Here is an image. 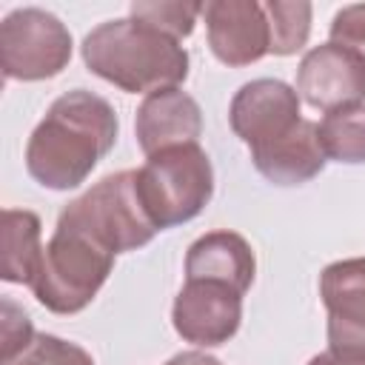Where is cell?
<instances>
[{"label":"cell","instance_id":"6da1fadb","mask_svg":"<svg viewBox=\"0 0 365 365\" xmlns=\"http://www.w3.org/2000/svg\"><path fill=\"white\" fill-rule=\"evenodd\" d=\"M117 111L88 88L60 94L26 143V171L51 191H68L88 180L97 163L114 148Z\"/></svg>","mask_w":365,"mask_h":365},{"label":"cell","instance_id":"7a4b0ae2","mask_svg":"<svg viewBox=\"0 0 365 365\" xmlns=\"http://www.w3.org/2000/svg\"><path fill=\"white\" fill-rule=\"evenodd\" d=\"M83 63L91 74L128 94L180 88L188 77V51L180 40L134 20H106L83 37Z\"/></svg>","mask_w":365,"mask_h":365},{"label":"cell","instance_id":"3957f363","mask_svg":"<svg viewBox=\"0 0 365 365\" xmlns=\"http://www.w3.org/2000/svg\"><path fill=\"white\" fill-rule=\"evenodd\" d=\"M111 268L114 254L108 248L94 242L88 234L57 222L51 240L43 245V257L29 288L43 308L68 317L80 314L97 297Z\"/></svg>","mask_w":365,"mask_h":365},{"label":"cell","instance_id":"277c9868","mask_svg":"<svg viewBox=\"0 0 365 365\" xmlns=\"http://www.w3.org/2000/svg\"><path fill=\"white\" fill-rule=\"evenodd\" d=\"M137 194L157 231L194 220L214 197L208 154L200 143H188L145 157L137 168Z\"/></svg>","mask_w":365,"mask_h":365},{"label":"cell","instance_id":"5b68a950","mask_svg":"<svg viewBox=\"0 0 365 365\" xmlns=\"http://www.w3.org/2000/svg\"><path fill=\"white\" fill-rule=\"evenodd\" d=\"M57 222L88 234L114 257L148 245L157 234V225L148 220L137 194V171L103 177L86 194L71 200L60 211Z\"/></svg>","mask_w":365,"mask_h":365},{"label":"cell","instance_id":"8992f818","mask_svg":"<svg viewBox=\"0 0 365 365\" xmlns=\"http://www.w3.org/2000/svg\"><path fill=\"white\" fill-rule=\"evenodd\" d=\"M71 31L46 9H14L0 23V68L6 80L57 77L71 60Z\"/></svg>","mask_w":365,"mask_h":365},{"label":"cell","instance_id":"52a82bcc","mask_svg":"<svg viewBox=\"0 0 365 365\" xmlns=\"http://www.w3.org/2000/svg\"><path fill=\"white\" fill-rule=\"evenodd\" d=\"M174 331L197 345L217 348L225 345L242 322V294L214 279H185L171 308Z\"/></svg>","mask_w":365,"mask_h":365},{"label":"cell","instance_id":"ba28073f","mask_svg":"<svg viewBox=\"0 0 365 365\" xmlns=\"http://www.w3.org/2000/svg\"><path fill=\"white\" fill-rule=\"evenodd\" d=\"M297 94L319 111H336L365 103V57L356 51L322 43L305 51L297 68Z\"/></svg>","mask_w":365,"mask_h":365},{"label":"cell","instance_id":"9c48e42d","mask_svg":"<svg viewBox=\"0 0 365 365\" xmlns=\"http://www.w3.org/2000/svg\"><path fill=\"white\" fill-rule=\"evenodd\" d=\"M319 299L328 311V351L365 359V257L325 265Z\"/></svg>","mask_w":365,"mask_h":365},{"label":"cell","instance_id":"30bf717a","mask_svg":"<svg viewBox=\"0 0 365 365\" xmlns=\"http://www.w3.org/2000/svg\"><path fill=\"white\" fill-rule=\"evenodd\" d=\"M299 94L288 83L277 77H259L231 97L228 123L231 131L248 145H265L282 134H288L299 123Z\"/></svg>","mask_w":365,"mask_h":365},{"label":"cell","instance_id":"8fae6325","mask_svg":"<svg viewBox=\"0 0 365 365\" xmlns=\"http://www.w3.org/2000/svg\"><path fill=\"white\" fill-rule=\"evenodd\" d=\"M211 54L231 66H251L271 54V29L265 6L257 0H211L202 9Z\"/></svg>","mask_w":365,"mask_h":365},{"label":"cell","instance_id":"7c38bea8","mask_svg":"<svg viewBox=\"0 0 365 365\" xmlns=\"http://www.w3.org/2000/svg\"><path fill=\"white\" fill-rule=\"evenodd\" d=\"M134 134L145 157L163 148L188 145L197 143L202 134V111L197 100L182 88H163L140 103L134 117Z\"/></svg>","mask_w":365,"mask_h":365},{"label":"cell","instance_id":"4fadbf2b","mask_svg":"<svg viewBox=\"0 0 365 365\" xmlns=\"http://www.w3.org/2000/svg\"><path fill=\"white\" fill-rule=\"evenodd\" d=\"M251 163L274 185H302L314 180L328 163L319 143V123L302 117L288 134L251 148Z\"/></svg>","mask_w":365,"mask_h":365},{"label":"cell","instance_id":"5bb4252c","mask_svg":"<svg viewBox=\"0 0 365 365\" xmlns=\"http://www.w3.org/2000/svg\"><path fill=\"white\" fill-rule=\"evenodd\" d=\"M257 274L248 240L237 231H208L188 245L185 279H214L245 297Z\"/></svg>","mask_w":365,"mask_h":365},{"label":"cell","instance_id":"9a60e30c","mask_svg":"<svg viewBox=\"0 0 365 365\" xmlns=\"http://www.w3.org/2000/svg\"><path fill=\"white\" fill-rule=\"evenodd\" d=\"M43 257L40 217L34 211H3V279L29 285Z\"/></svg>","mask_w":365,"mask_h":365},{"label":"cell","instance_id":"2e32d148","mask_svg":"<svg viewBox=\"0 0 365 365\" xmlns=\"http://www.w3.org/2000/svg\"><path fill=\"white\" fill-rule=\"evenodd\" d=\"M319 143L328 160L348 165L365 163V103L328 111L319 123Z\"/></svg>","mask_w":365,"mask_h":365},{"label":"cell","instance_id":"e0dca14e","mask_svg":"<svg viewBox=\"0 0 365 365\" xmlns=\"http://www.w3.org/2000/svg\"><path fill=\"white\" fill-rule=\"evenodd\" d=\"M271 29V54L288 57L302 51L311 34V3L305 0H268L262 3Z\"/></svg>","mask_w":365,"mask_h":365},{"label":"cell","instance_id":"ac0fdd59","mask_svg":"<svg viewBox=\"0 0 365 365\" xmlns=\"http://www.w3.org/2000/svg\"><path fill=\"white\" fill-rule=\"evenodd\" d=\"M202 9H205V3H191V0H137L128 6L134 20L145 23L174 40H182L194 31Z\"/></svg>","mask_w":365,"mask_h":365},{"label":"cell","instance_id":"d6986e66","mask_svg":"<svg viewBox=\"0 0 365 365\" xmlns=\"http://www.w3.org/2000/svg\"><path fill=\"white\" fill-rule=\"evenodd\" d=\"M3 365H94V359L77 342L60 339L54 334H34L31 342L14 356L3 359Z\"/></svg>","mask_w":365,"mask_h":365},{"label":"cell","instance_id":"ffe728a7","mask_svg":"<svg viewBox=\"0 0 365 365\" xmlns=\"http://www.w3.org/2000/svg\"><path fill=\"white\" fill-rule=\"evenodd\" d=\"M328 34H331V43L345 46L359 57H365V3L342 6L331 20Z\"/></svg>","mask_w":365,"mask_h":365},{"label":"cell","instance_id":"44dd1931","mask_svg":"<svg viewBox=\"0 0 365 365\" xmlns=\"http://www.w3.org/2000/svg\"><path fill=\"white\" fill-rule=\"evenodd\" d=\"M34 336L31 319L23 308H17L11 299H3V359L14 356L20 348H26Z\"/></svg>","mask_w":365,"mask_h":365},{"label":"cell","instance_id":"7402d4cb","mask_svg":"<svg viewBox=\"0 0 365 365\" xmlns=\"http://www.w3.org/2000/svg\"><path fill=\"white\" fill-rule=\"evenodd\" d=\"M165 365H222V362L205 351H182V354H174Z\"/></svg>","mask_w":365,"mask_h":365},{"label":"cell","instance_id":"603a6c76","mask_svg":"<svg viewBox=\"0 0 365 365\" xmlns=\"http://www.w3.org/2000/svg\"><path fill=\"white\" fill-rule=\"evenodd\" d=\"M308 365H365V359H348V356H339L334 351H322V354L311 356Z\"/></svg>","mask_w":365,"mask_h":365}]
</instances>
